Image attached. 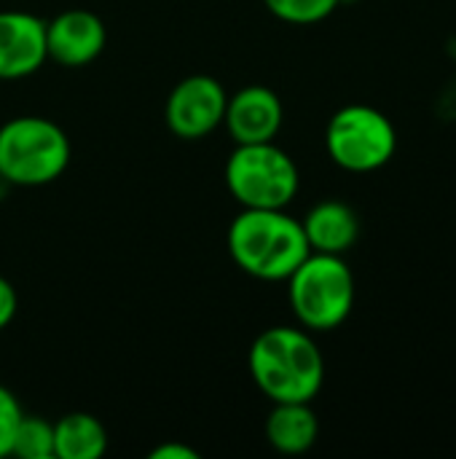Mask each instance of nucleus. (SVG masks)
I'll return each mask as SVG.
<instances>
[{"label":"nucleus","mask_w":456,"mask_h":459,"mask_svg":"<svg viewBox=\"0 0 456 459\" xmlns=\"http://www.w3.org/2000/svg\"><path fill=\"white\" fill-rule=\"evenodd\" d=\"M296 317L312 331L339 328L355 304V280L341 255L309 253L288 277Z\"/></svg>","instance_id":"4"},{"label":"nucleus","mask_w":456,"mask_h":459,"mask_svg":"<svg viewBox=\"0 0 456 459\" xmlns=\"http://www.w3.org/2000/svg\"><path fill=\"white\" fill-rule=\"evenodd\" d=\"M301 226H304L312 253H331V255L347 253L360 234L355 210L347 207L344 202H333V199L312 207Z\"/></svg>","instance_id":"11"},{"label":"nucleus","mask_w":456,"mask_h":459,"mask_svg":"<svg viewBox=\"0 0 456 459\" xmlns=\"http://www.w3.org/2000/svg\"><path fill=\"white\" fill-rule=\"evenodd\" d=\"M13 315H16V290L5 277H0V331L13 320Z\"/></svg>","instance_id":"17"},{"label":"nucleus","mask_w":456,"mask_h":459,"mask_svg":"<svg viewBox=\"0 0 456 459\" xmlns=\"http://www.w3.org/2000/svg\"><path fill=\"white\" fill-rule=\"evenodd\" d=\"M70 164V140L48 118L19 116L0 126V178L13 186H46Z\"/></svg>","instance_id":"3"},{"label":"nucleus","mask_w":456,"mask_h":459,"mask_svg":"<svg viewBox=\"0 0 456 459\" xmlns=\"http://www.w3.org/2000/svg\"><path fill=\"white\" fill-rule=\"evenodd\" d=\"M151 459H199V452L180 446V444H164L151 452Z\"/></svg>","instance_id":"18"},{"label":"nucleus","mask_w":456,"mask_h":459,"mask_svg":"<svg viewBox=\"0 0 456 459\" xmlns=\"http://www.w3.org/2000/svg\"><path fill=\"white\" fill-rule=\"evenodd\" d=\"M250 374L274 403H309L325 379L317 344L296 328H269L250 347Z\"/></svg>","instance_id":"2"},{"label":"nucleus","mask_w":456,"mask_h":459,"mask_svg":"<svg viewBox=\"0 0 456 459\" xmlns=\"http://www.w3.org/2000/svg\"><path fill=\"white\" fill-rule=\"evenodd\" d=\"M226 186L242 207L285 210L298 191V169L274 140L242 143L228 156Z\"/></svg>","instance_id":"5"},{"label":"nucleus","mask_w":456,"mask_h":459,"mask_svg":"<svg viewBox=\"0 0 456 459\" xmlns=\"http://www.w3.org/2000/svg\"><path fill=\"white\" fill-rule=\"evenodd\" d=\"M46 56V22L27 11H0V81L32 75Z\"/></svg>","instance_id":"8"},{"label":"nucleus","mask_w":456,"mask_h":459,"mask_svg":"<svg viewBox=\"0 0 456 459\" xmlns=\"http://www.w3.org/2000/svg\"><path fill=\"white\" fill-rule=\"evenodd\" d=\"M108 32L97 13L70 8L46 22V51L54 62L81 67L94 62L105 48Z\"/></svg>","instance_id":"9"},{"label":"nucleus","mask_w":456,"mask_h":459,"mask_svg":"<svg viewBox=\"0 0 456 459\" xmlns=\"http://www.w3.org/2000/svg\"><path fill=\"white\" fill-rule=\"evenodd\" d=\"M317 417L309 403H277L266 420V438L282 455H304L317 441Z\"/></svg>","instance_id":"12"},{"label":"nucleus","mask_w":456,"mask_h":459,"mask_svg":"<svg viewBox=\"0 0 456 459\" xmlns=\"http://www.w3.org/2000/svg\"><path fill=\"white\" fill-rule=\"evenodd\" d=\"M22 417H24V411H22L19 401L13 398V393L8 387L0 385V457L11 455L13 436H16Z\"/></svg>","instance_id":"16"},{"label":"nucleus","mask_w":456,"mask_h":459,"mask_svg":"<svg viewBox=\"0 0 456 459\" xmlns=\"http://www.w3.org/2000/svg\"><path fill=\"white\" fill-rule=\"evenodd\" d=\"M11 455L22 459H48L54 457V425L40 417H22Z\"/></svg>","instance_id":"14"},{"label":"nucleus","mask_w":456,"mask_h":459,"mask_svg":"<svg viewBox=\"0 0 456 459\" xmlns=\"http://www.w3.org/2000/svg\"><path fill=\"white\" fill-rule=\"evenodd\" d=\"M282 102L266 86H247L226 102V126L237 145L271 143L282 129Z\"/></svg>","instance_id":"10"},{"label":"nucleus","mask_w":456,"mask_h":459,"mask_svg":"<svg viewBox=\"0 0 456 459\" xmlns=\"http://www.w3.org/2000/svg\"><path fill=\"white\" fill-rule=\"evenodd\" d=\"M226 102V89L212 75H191L172 89L164 118L177 137L199 140L223 124Z\"/></svg>","instance_id":"7"},{"label":"nucleus","mask_w":456,"mask_h":459,"mask_svg":"<svg viewBox=\"0 0 456 459\" xmlns=\"http://www.w3.org/2000/svg\"><path fill=\"white\" fill-rule=\"evenodd\" d=\"M325 145L339 167L349 172H371L392 159L395 129L376 108L349 105L331 118Z\"/></svg>","instance_id":"6"},{"label":"nucleus","mask_w":456,"mask_h":459,"mask_svg":"<svg viewBox=\"0 0 456 459\" xmlns=\"http://www.w3.org/2000/svg\"><path fill=\"white\" fill-rule=\"evenodd\" d=\"M266 8L290 24H314L336 11L341 0H263Z\"/></svg>","instance_id":"15"},{"label":"nucleus","mask_w":456,"mask_h":459,"mask_svg":"<svg viewBox=\"0 0 456 459\" xmlns=\"http://www.w3.org/2000/svg\"><path fill=\"white\" fill-rule=\"evenodd\" d=\"M234 264L258 280H288L312 253L304 226L282 210L245 207L228 229Z\"/></svg>","instance_id":"1"},{"label":"nucleus","mask_w":456,"mask_h":459,"mask_svg":"<svg viewBox=\"0 0 456 459\" xmlns=\"http://www.w3.org/2000/svg\"><path fill=\"white\" fill-rule=\"evenodd\" d=\"M108 449V433L91 414L75 411L54 425V457L99 459Z\"/></svg>","instance_id":"13"}]
</instances>
